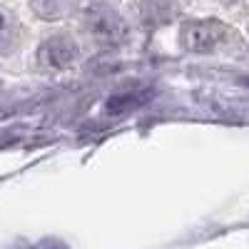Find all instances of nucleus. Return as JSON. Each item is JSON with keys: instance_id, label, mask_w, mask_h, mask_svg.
Segmentation results:
<instances>
[{"instance_id": "1", "label": "nucleus", "mask_w": 249, "mask_h": 249, "mask_svg": "<svg viewBox=\"0 0 249 249\" xmlns=\"http://www.w3.org/2000/svg\"><path fill=\"white\" fill-rule=\"evenodd\" d=\"M82 23H85L88 35L100 45H120L124 37H127V25H124V18L107 3H90L82 15Z\"/></svg>"}, {"instance_id": "2", "label": "nucleus", "mask_w": 249, "mask_h": 249, "mask_svg": "<svg viewBox=\"0 0 249 249\" xmlns=\"http://www.w3.org/2000/svg\"><path fill=\"white\" fill-rule=\"evenodd\" d=\"M232 37V30L219 20H190L179 30V43L190 53H214Z\"/></svg>"}, {"instance_id": "3", "label": "nucleus", "mask_w": 249, "mask_h": 249, "mask_svg": "<svg viewBox=\"0 0 249 249\" xmlns=\"http://www.w3.org/2000/svg\"><path fill=\"white\" fill-rule=\"evenodd\" d=\"M77 57H80V48L70 35H53L37 50V60L43 62L45 68H53V70H62V68L75 65Z\"/></svg>"}, {"instance_id": "4", "label": "nucleus", "mask_w": 249, "mask_h": 249, "mask_svg": "<svg viewBox=\"0 0 249 249\" xmlns=\"http://www.w3.org/2000/svg\"><path fill=\"white\" fill-rule=\"evenodd\" d=\"M179 15L175 0H140V18L147 28H162Z\"/></svg>"}, {"instance_id": "5", "label": "nucleus", "mask_w": 249, "mask_h": 249, "mask_svg": "<svg viewBox=\"0 0 249 249\" xmlns=\"http://www.w3.org/2000/svg\"><path fill=\"white\" fill-rule=\"evenodd\" d=\"M20 40V25L18 18L13 13H8L5 8H0V55L13 53Z\"/></svg>"}, {"instance_id": "6", "label": "nucleus", "mask_w": 249, "mask_h": 249, "mask_svg": "<svg viewBox=\"0 0 249 249\" xmlns=\"http://www.w3.org/2000/svg\"><path fill=\"white\" fill-rule=\"evenodd\" d=\"M150 97H152V92H124V95H115V97L107 100L105 112H107V115H122V112L137 110V107H142Z\"/></svg>"}, {"instance_id": "7", "label": "nucleus", "mask_w": 249, "mask_h": 249, "mask_svg": "<svg viewBox=\"0 0 249 249\" xmlns=\"http://www.w3.org/2000/svg\"><path fill=\"white\" fill-rule=\"evenodd\" d=\"M72 5H75V0H33V10L45 20L68 15L72 10Z\"/></svg>"}, {"instance_id": "8", "label": "nucleus", "mask_w": 249, "mask_h": 249, "mask_svg": "<svg viewBox=\"0 0 249 249\" xmlns=\"http://www.w3.org/2000/svg\"><path fill=\"white\" fill-rule=\"evenodd\" d=\"M30 249H68V247L62 244L60 239H43V242H37V244L30 247Z\"/></svg>"}]
</instances>
